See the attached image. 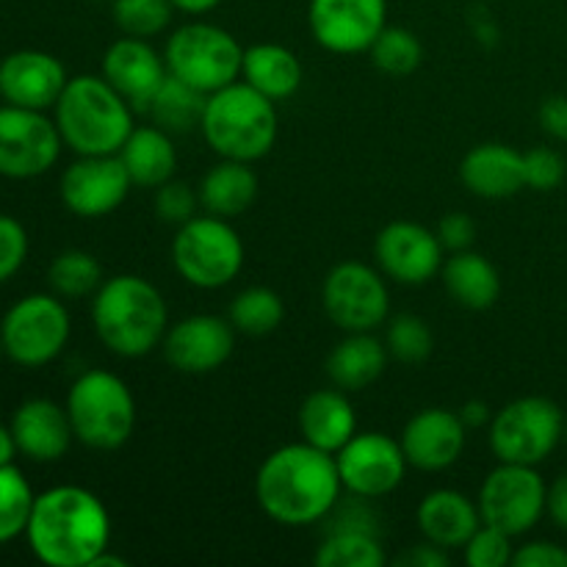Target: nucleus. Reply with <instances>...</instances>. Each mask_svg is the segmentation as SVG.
Listing matches in <instances>:
<instances>
[{
	"mask_svg": "<svg viewBox=\"0 0 567 567\" xmlns=\"http://www.w3.org/2000/svg\"><path fill=\"white\" fill-rule=\"evenodd\" d=\"M341 493L336 454L321 452L305 441L275 449L255 476L258 507L266 518L291 529L321 524Z\"/></svg>",
	"mask_w": 567,
	"mask_h": 567,
	"instance_id": "nucleus-1",
	"label": "nucleus"
},
{
	"mask_svg": "<svg viewBox=\"0 0 567 567\" xmlns=\"http://www.w3.org/2000/svg\"><path fill=\"white\" fill-rule=\"evenodd\" d=\"M25 540L48 567H89L111 543V515L92 491L59 485L33 498Z\"/></svg>",
	"mask_w": 567,
	"mask_h": 567,
	"instance_id": "nucleus-2",
	"label": "nucleus"
},
{
	"mask_svg": "<svg viewBox=\"0 0 567 567\" xmlns=\"http://www.w3.org/2000/svg\"><path fill=\"white\" fill-rule=\"evenodd\" d=\"M92 324L109 352L136 360L161 347L169 330V310L164 293L147 277L116 275L94 291Z\"/></svg>",
	"mask_w": 567,
	"mask_h": 567,
	"instance_id": "nucleus-3",
	"label": "nucleus"
},
{
	"mask_svg": "<svg viewBox=\"0 0 567 567\" xmlns=\"http://www.w3.org/2000/svg\"><path fill=\"white\" fill-rule=\"evenodd\" d=\"M53 120L64 147L78 155H116L136 127L133 105L103 75L70 78Z\"/></svg>",
	"mask_w": 567,
	"mask_h": 567,
	"instance_id": "nucleus-4",
	"label": "nucleus"
},
{
	"mask_svg": "<svg viewBox=\"0 0 567 567\" xmlns=\"http://www.w3.org/2000/svg\"><path fill=\"white\" fill-rule=\"evenodd\" d=\"M199 131L219 158L255 164L266 158L277 142L275 100L244 81L230 83L208 94Z\"/></svg>",
	"mask_w": 567,
	"mask_h": 567,
	"instance_id": "nucleus-5",
	"label": "nucleus"
},
{
	"mask_svg": "<svg viewBox=\"0 0 567 567\" xmlns=\"http://www.w3.org/2000/svg\"><path fill=\"white\" fill-rule=\"evenodd\" d=\"M64 408L75 441L94 452H116L136 430L133 391L122 377L105 369L83 371L70 385Z\"/></svg>",
	"mask_w": 567,
	"mask_h": 567,
	"instance_id": "nucleus-6",
	"label": "nucleus"
},
{
	"mask_svg": "<svg viewBox=\"0 0 567 567\" xmlns=\"http://www.w3.org/2000/svg\"><path fill=\"white\" fill-rule=\"evenodd\" d=\"M175 271L194 288L216 291L241 275L244 241L230 219L197 214L192 221L177 227L172 241Z\"/></svg>",
	"mask_w": 567,
	"mask_h": 567,
	"instance_id": "nucleus-7",
	"label": "nucleus"
},
{
	"mask_svg": "<svg viewBox=\"0 0 567 567\" xmlns=\"http://www.w3.org/2000/svg\"><path fill=\"white\" fill-rule=\"evenodd\" d=\"M164 61L169 75L210 94L241 81L244 48L214 22H186L166 39Z\"/></svg>",
	"mask_w": 567,
	"mask_h": 567,
	"instance_id": "nucleus-8",
	"label": "nucleus"
},
{
	"mask_svg": "<svg viewBox=\"0 0 567 567\" xmlns=\"http://www.w3.org/2000/svg\"><path fill=\"white\" fill-rule=\"evenodd\" d=\"M70 310L55 293H28L6 310L0 321V347L11 363L42 369L64 352L70 341Z\"/></svg>",
	"mask_w": 567,
	"mask_h": 567,
	"instance_id": "nucleus-9",
	"label": "nucleus"
},
{
	"mask_svg": "<svg viewBox=\"0 0 567 567\" xmlns=\"http://www.w3.org/2000/svg\"><path fill=\"white\" fill-rule=\"evenodd\" d=\"M487 430L498 463L540 465L565 437V413L546 396H520L493 413Z\"/></svg>",
	"mask_w": 567,
	"mask_h": 567,
	"instance_id": "nucleus-10",
	"label": "nucleus"
},
{
	"mask_svg": "<svg viewBox=\"0 0 567 567\" xmlns=\"http://www.w3.org/2000/svg\"><path fill=\"white\" fill-rule=\"evenodd\" d=\"M548 487L537 465L498 463L480 487V515L485 524L520 537L546 515Z\"/></svg>",
	"mask_w": 567,
	"mask_h": 567,
	"instance_id": "nucleus-11",
	"label": "nucleus"
},
{
	"mask_svg": "<svg viewBox=\"0 0 567 567\" xmlns=\"http://www.w3.org/2000/svg\"><path fill=\"white\" fill-rule=\"evenodd\" d=\"M321 305L327 319L343 332H374L391 313L385 275L360 260H343L324 277Z\"/></svg>",
	"mask_w": 567,
	"mask_h": 567,
	"instance_id": "nucleus-12",
	"label": "nucleus"
},
{
	"mask_svg": "<svg viewBox=\"0 0 567 567\" xmlns=\"http://www.w3.org/2000/svg\"><path fill=\"white\" fill-rule=\"evenodd\" d=\"M61 133L44 111L0 105V175L11 181H31L44 175L59 161Z\"/></svg>",
	"mask_w": 567,
	"mask_h": 567,
	"instance_id": "nucleus-13",
	"label": "nucleus"
},
{
	"mask_svg": "<svg viewBox=\"0 0 567 567\" xmlns=\"http://www.w3.org/2000/svg\"><path fill=\"white\" fill-rule=\"evenodd\" d=\"M336 465L343 491L371 502L396 491L410 468L402 443L385 432H354L336 454Z\"/></svg>",
	"mask_w": 567,
	"mask_h": 567,
	"instance_id": "nucleus-14",
	"label": "nucleus"
},
{
	"mask_svg": "<svg viewBox=\"0 0 567 567\" xmlns=\"http://www.w3.org/2000/svg\"><path fill=\"white\" fill-rule=\"evenodd\" d=\"M443 244L435 230L419 221L399 219L374 238V258L382 275L399 286H426L443 269Z\"/></svg>",
	"mask_w": 567,
	"mask_h": 567,
	"instance_id": "nucleus-15",
	"label": "nucleus"
},
{
	"mask_svg": "<svg viewBox=\"0 0 567 567\" xmlns=\"http://www.w3.org/2000/svg\"><path fill=\"white\" fill-rule=\"evenodd\" d=\"M308 25L330 53H369L388 25V0H310Z\"/></svg>",
	"mask_w": 567,
	"mask_h": 567,
	"instance_id": "nucleus-16",
	"label": "nucleus"
},
{
	"mask_svg": "<svg viewBox=\"0 0 567 567\" xmlns=\"http://www.w3.org/2000/svg\"><path fill=\"white\" fill-rule=\"evenodd\" d=\"M131 175L120 155H78L61 175V203L81 219H100L120 208L131 194Z\"/></svg>",
	"mask_w": 567,
	"mask_h": 567,
	"instance_id": "nucleus-17",
	"label": "nucleus"
},
{
	"mask_svg": "<svg viewBox=\"0 0 567 567\" xmlns=\"http://www.w3.org/2000/svg\"><path fill=\"white\" fill-rule=\"evenodd\" d=\"M164 360L181 374H210L230 360L236 349V327L214 313H194L166 330Z\"/></svg>",
	"mask_w": 567,
	"mask_h": 567,
	"instance_id": "nucleus-18",
	"label": "nucleus"
},
{
	"mask_svg": "<svg viewBox=\"0 0 567 567\" xmlns=\"http://www.w3.org/2000/svg\"><path fill=\"white\" fill-rule=\"evenodd\" d=\"M465 432L468 430L457 410L426 408L404 424L399 443H402L410 468L437 474V471L452 468L463 457Z\"/></svg>",
	"mask_w": 567,
	"mask_h": 567,
	"instance_id": "nucleus-19",
	"label": "nucleus"
},
{
	"mask_svg": "<svg viewBox=\"0 0 567 567\" xmlns=\"http://www.w3.org/2000/svg\"><path fill=\"white\" fill-rule=\"evenodd\" d=\"M100 75L133 105V111H147L150 100L166 81L164 53L150 44V39L122 37L103 53Z\"/></svg>",
	"mask_w": 567,
	"mask_h": 567,
	"instance_id": "nucleus-20",
	"label": "nucleus"
},
{
	"mask_svg": "<svg viewBox=\"0 0 567 567\" xmlns=\"http://www.w3.org/2000/svg\"><path fill=\"white\" fill-rule=\"evenodd\" d=\"M66 70L44 50H17L0 61V97L20 109L48 111L66 86Z\"/></svg>",
	"mask_w": 567,
	"mask_h": 567,
	"instance_id": "nucleus-21",
	"label": "nucleus"
},
{
	"mask_svg": "<svg viewBox=\"0 0 567 567\" xmlns=\"http://www.w3.org/2000/svg\"><path fill=\"white\" fill-rule=\"evenodd\" d=\"M11 435L17 452L33 463H55L70 452L75 432H72L66 408L50 399H28L11 415Z\"/></svg>",
	"mask_w": 567,
	"mask_h": 567,
	"instance_id": "nucleus-22",
	"label": "nucleus"
},
{
	"mask_svg": "<svg viewBox=\"0 0 567 567\" xmlns=\"http://www.w3.org/2000/svg\"><path fill=\"white\" fill-rule=\"evenodd\" d=\"M460 181L474 197L507 199L526 188L524 153L502 142L476 144L460 164Z\"/></svg>",
	"mask_w": 567,
	"mask_h": 567,
	"instance_id": "nucleus-23",
	"label": "nucleus"
},
{
	"mask_svg": "<svg viewBox=\"0 0 567 567\" xmlns=\"http://www.w3.org/2000/svg\"><path fill=\"white\" fill-rule=\"evenodd\" d=\"M415 524H419L424 540L435 543L446 551H457L482 526L480 504L471 502L465 493L441 487L421 498L419 509H415Z\"/></svg>",
	"mask_w": 567,
	"mask_h": 567,
	"instance_id": "nucleus-24",
	"label": "nucleus"
},
{
	"mask_svg": "<svg viewBox=\"0 0 567 567\" xmlns=\"http://www.w3.org/2000/svg\"><path fill=\"white\" fill-rule=\"evenodd\" d=\"M358 432V415L347 391H313L299 408V435L327 454H338Z\"/></svg>",
	"mask_w": 567,
	"mask_h": 567,
	"instance_id": "nucleus-25",
	"label": "nucleus"
},
{
	"mask_svg": "<svg viewBox=\"0 0 567 567\" xmlns=\"http://www.w3.org/2000/svg\"><path fill=\"white\" fill-rule=\"evenodd\" d=\"M120 161L125 164L133 186L158 188L175 177L177 147L169 131L161 125H138L122 144Z\"/></svg>",
	"mask_w": 567,
	"mask_h": 567,
	"instance_id": "nucleus-26",
	"label": "nucleus"
},
{
	"mask_svg": "<svg viewBox=\"0 0 567 567\" xmlns=\"http://www.w3.org/2000/svg\"><path fill=\"white\" fill-rule=\"evenodd\" d=\"M388 347L371 332H347L341 343L327 358V377L341 391L354 393L374 385L388 365Z\"/></svg>",
	"mask_w": 567,
	"mask_h": 567,
	"instance_id": "nucleus-27",
	"label": "nucleus"
},
{
	"mask_svg": "<svg viewBox=\"0 0 567 567\" xmlns=\"http://www.w3.org/2000/svg\"><path fill=\"white\" fill-rule=\"evenodd\" d=\"M258 186L260 183L252 164L221 158L219 164H214L205 172L203 183H199V208L210 216L236 219V216H241L255 203Z\"/></svg>",
	"mask_w": 567,
	"mask_h": 567,
	"instance_id": "nucleus-28",
	"label": "nucleus"
},
{
	"mask_svg": "<svg viewBox=\"0 0 567 567\" xmlns=\"http://www.w3.org/2000/svg\"><path fill=\"white\" fill-rule=\"evenodd\" d=\"M443 286L449 297L465 310H491L502 297V277L498 269L480 252H452L443 260Z\"/></svg>",
	"mask_w": 567,
	"mask_h": 567,
	"instance_id": "nucleus-29",
	"label": "nucleus"
},
{
	"mask_svg": "<svg viewBox=\"0 0 567 567\" xmlns=\"http://www.w3.org/2000/svg\"><path fill=\"white\" fill-rule=\"evenodd\" d=\"M302 61L282 44L260 42L244 50L241 78L269 100H288L302 86Z\"/></svg>",
	"mask_w": 567,
	"mask_h": 567,
	"instance_id": "nucleus-30",
	"label": "nucleus"
},
{
	"mask_svg": "<svg viewBox=\"0 0 567 567\" xmlns=\"http://www.w3.org/2000/svg\"><path fill=\"white\" fill-rule=\"evenodd\" d=\"M205 103H208V94L188 86L181 78L166 75V81L161 83L155 97L150 100L147 114L153 116L155 125H161L172 136H177V133H188L194 127H199Z\"/></svg>",
	"mask_w": 567,
	"mask_h": 567,
	"instance_id": "nucleus-31",
	"label": "nucleus"
},
{
	"mask_svg": "<svg viewBox=\"0 0 567 567\" xmlns=\"http://www.w3.org/2000/svg\"><path fill=\"white\" fill-rule=\"evenodd\" d=\"M227 319L236 327V332L241 336H269L286 319V305H282L280 293L271 291V288L252 286L244 288L241 293H236V299L230 302L227 310Z\"/></svg>",
	"mask_w": 567,
	"mask_h": 567,
	"instance_id": "nucleus-32",
	"label": "nucleus"
},
{
	"mask_svg": "<svg viewBox=\"0 0 567 567\" xmlns=\"http://www.w3.org/2000/svg\"><path fill=\"white\" fill-rule=\"evenodd\" d=\"M313 563L319 567H382L388 563L380 535L365 532H327L316 548Z\"/></svg>",
	"mask_w": 567,
	"mask_h": 567,
	"instance_id": "nucleus-33",
	"label": "nucleus"
},
{
	"mask_svg": "<svg viewBox=\"0 0 567 567\" xmlns=\"http://www.w3.org/2000/svg\"><path fill=\"white\" fill-rule=\"evenodd\" d=\"M48 280L55 297L61 299L94 297V291L103 286V266L86 249H66L53 258Z\"/></svg>",
	"mask_w": 567,
	"mask_h": 567,
	"instance_id": "nucleus-34",
	"label": "nucleus"
},
{
	"mask_svg": "<svg viewBox=\"0 0 567 567\" xmlns=\"http://www.w3.org/2000/svg\"><path fill=\"white\" fill-rule=\"evenodd\" d=\"M371 61L385 75H413L424 61V48L410 28L385 25L369 48Z\"/></svg>",
	"mask_w": 567,
	"mask_h": 567,
	"instance_id": "nucleus-35",
	"label": "nucleus"
},
{
	"mask_svg": "<svg viewBox=\"0 0 567 567\" xmlns=\"http://www.w3.org/2000/svg\"><path fill=\"white\" fill-rule=\"evenodd\" d=\"M33 491L25 474L14 465H0V546L25 535L33 509Z\"/></svg>",
	"mask_w": 567,
	"mask_h": 567,
	"instance_id": "nucleus-36",
	"label": "nucleus"
},
{
	"mask_svg": "<svg viewBox=\"0 0 567 567\" xmlns=\"http://www.w3.org/2000/svg\"><path fill=\"white\" fill-rule=\"evenodd\" d=\"M114 22L125 37L153 39L169 28L175 6L172 0H114Z\"/></svg>",
	"mask_w": 567,
	"mask_h": 567,
	"instance_id": "nucleus-37",
	"label": "nucleus"
},
{
	"mask_svg": "<svg viewBox=\"0 0 567 567\" xmlns=\"http://www.w3.org/2000/svg\"><path fill=\"white\" fill-rule=\"evenodd\" d=\"M385 347L388 354L399 363H424L432 354L435 338H432L430 324L421 316L399 313L388 319Z\"/></svg>",
	"mask_w": 567,
	"mask_h": 567,
	"instance_id": "nucleus-38",
	"label": "nucleus"
},
{
	"mask_svg": "<svg viewBox=\"0 0 567 567\" xmlns=\"http://www.w3.org/2000/svg\"><path fill=\"white\" fill-rule=\"evenodd\" d=\"M513 537L485 520L463 546V557L471 567H507L513 565Z\"/></svg>",
	"mask_w": 567,
	"mask_h": 567,
	"instance_id": "nucleus-39",
	"label": "nucleus"
},
{
	"mask_svg": "<svg viewBox=\"0 0 567 567\" xmlns=\"http://www.w3.org/2000/svg\"><path fill=\"white\" fill-rule=\"evenodd\" d=\"M197 208L199 194L194 192L188 183L172 177L164 186L155 188V214H158V219L166 221V225H186V221H192L194 216H197Z\"/></svg>",
	"mask_w": 567,
	"mask_h": 567,
	"instance_id": "nucleus-40",
	"label": "nucleus"
},
{
	"mask_svg": "<svg viewBox=\"0 0 567 567\" xmlns=\"http://www.w3.org/2000/svg\"><path fill=\"white\" fill-rule=\"evenodd\" d=\"M567 164L563 155L551 147H532L524 153V177L526 186L535 192H554L563 186Z\"/></svg>",
	"mask_w": 567,
	"mask_h": 567,
	"instance_id": "nucleus-41",
	"label": "nucleus"
},
{
	"mask_svg": "<svg viewBox=\"0 0 567 567\" xmlns=\"http://www.w3.org/2000/svg\"><path fill=\"white\" fill-rule=\"evenodd\" d=\"M371 498L352 496L349 493L347 502L338 498L336 507L327 513V532H365V535H377V513L369 507Z\"/></svg>",
	"mask_w": 567,
	"mask_h": 567,
	"instance_id": "nucleus-42",
	"label": "nucleus"
},
{
	"mask_svg": "<svg viewBox=\"0 0 567 567\" xmlns=\"http://www.w3.org/2000/svg\"><path fill=\"white\" fill-rule=\"evenodd\" d=\"M28 258V233L14 216L0 214V282L11 280Z\"/></svg>",
	"mask_w": 567,
	"mask_h": 567,
	"instance_id": "nucleus-43",
	"label": "nucleus"
},
{
	"mask_svg": "<svg viewBox=\"0 0 567 567\" xmlns=\"http://www.w3.org/2000/svg\"><path fill=\"white\" fill-rule=\"evenodd\" d=\"M437 238H441L443 249L446 252H463V249H471L476 241V225L468 214H460V210H452V214L443 216L437 221Z\"/></svg>",
	"mask_w": 567,
	"mask_h": 567,
	"instance_id": "nucleus-44",
	"label": "nucleus"
},
{
	"mask_svg": "<svg viewBox=\"0 0 567 567\" xmlns=\"http://www.w3.org/2000/svg\"><path fill=\"white\" fill-rule=\"evenodd\" d=\"M513 567H567V548L551 540H532L515 548Z\"/></svg>",
	"mask_w": 567,
	"mask_h": 567,
	"instance_id": "nucleus-45",
	"label": "nucleus"
},
{
	"mask_svg": "<svg viewBox=\"0 0 567 567\" xmlns=\"http://www.w3.org/2000/svg\"><path fill=\"white\" fill-rule=\"evenodd\" d=\"M540 127L557 142H567V94H551L540 105Z\"/></svg>",
	"mask_w": 567,
	"mask_h": 567,
	"instance_id": "nucleus-46",
	"label": "nucleus"
},
{
	"mask_svg": "<svg viewBox=\"0 0 567 567\" xmlns=\"http://www.w3.org/2000/svg\"><path fill=\"white\" fill-rule=\"evenodd\" d=\"M396 563L404 567H449L452 559H449L446 548L424 540V543H419V546L404 548V551L396 557Z\"/></svg>",
	"mask_w": 567,
	"mask_h": 567,
	"instance_id": "nucleus-47",
	"label": "nucleus"
},
{
	"mask_svg": "<svg viewBox=\"0 0 567 567\" xmlns=\"http://www.w3.org/2000/svg\"><path fill=\"white\" fill-rule=\"evenodd\" d=\"M546 515L567 532V471L554 480V485L548 487V502H546Z\"/></svg>",
	"mask_w": 567,
	"mask_h": 567,
	"instance_id": "nucleus-48",
	"label": "nucleus"
},
{
	"mask_svg": "<svg viewBox=\"0 0 567 567\" xmlns=\"http://www.w3.org/2000/svg\"><path fill=\"white\" fill-rule=\"evenodd\" d=\"M457 413L460 419H463L465 430H482V426H491L493 421L491 408H487V402H482V399H471V402H465Z\"/></svg>",
	"mask_w": 567,
	"mask_h": 567,
	"instance_id": "nucleus-49",
	"label": "nucleus"
},
{
	"mask_svg": "<svg viewBox=\"0 0 567 567\" xmlns=\"http://www.w3.org/2000/svg\"><path fill=\"white\" fill-rule=\"evenodd\" d=\"M219 3L221 0H172L175 11H183V14H208Z\"/></svg>",
	"mask_w": 567,
	"mask_h": 567,
	"instance_id": "nucleus-50",
	"label": "nucleus"
},
{
	"mask_svg": "<svg viewBox=\"0 0 567 567\" xmlns=\"http://www.w3.org/2000/svg\"><path fill=\"white\" fill-rule=\"evenodd\" d=\"M14 454H17V443H14V435H11V426L0 424V465L14 463Z\"/></svg>",
	"mask_w": 567,
	"mask_h": 567,
	"instance_id": "nucleus-51",
	"label": "nucleus"
},
{
	"mask_svg": "<svg viewBox=\"0 0 567 567\" xmlns=\"http://www.w3.org/2000/svg\"><path fill=\"white\" fill-rule=\"evenodd\" d=\"M89 567H127V563L122 557H114V554H109V548H105L103 554H97V559H94Z\"/></svg>",
	"mask_w": 567,
	"mask_h": 567,
	"instance_id": "nucleus-52",
	"label": "nucleus"
},
{
	"mask_svg": "<svg viewBox=\"0 0 567 567\" xmlns=\"http://www.w3.org/2000/svg\"><path fill=\"white\" fill-rule=\"evenodd\" d=\"M565 441H567V419H565Z\"/></svg>",
	"mask_w": 567,
	"mask_h": 567,
	"instance_id": "nucleus-53",
	"label": "nucleus"
}]
</instances>
